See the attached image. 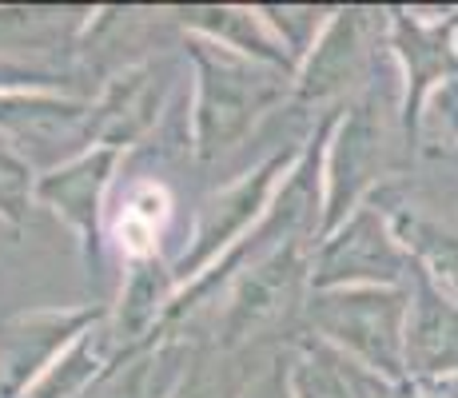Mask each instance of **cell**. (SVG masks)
Listing matches in <instances>:
<instances>
[{"mask_svg":"<svg viewBox=\"0 0 458 398\" xmlns=\"http://www.w3.org/2000/svg\"><path fill=\"white\" fill-rule=\"evenodd\" d=\"M299 152H303V148H299ZM299 152H276L271 159H263L255 172H248L240 183H232L224 196L211 203L204 224H199L196 243H191V251L172 267L175 287L204 279V271L219 267V263L235 251V247H232L235 239L243 243V239H248L255 227L263 224V216H267V207H271V199H276L279 183H284L287 172L295 167Z\"/></svg>","mask_w":458,"mask_h":398,"instance_id":"obj_7","label":"cell"},{"mask_svg":"<svg viewBox=\"0 0 458 398\" xmlns=\"http://www.w3.org/2000/svg\"><path fill=\"white\" fill-rule=\"evenodd\" d=\"M112 148H88L68 164L52 167L48 175L37 180V199H44L96 255V239H100V196L108 188V175L116 167Z\"/></svg>","mask_w":458,"mask_h":398,"instance_id":"obj_11","label":"cell"},{"mask_svg":"<svg viewBox=\"0 0 458 398\" xmlns=\"http://www.w3.org/2000/svg\"><path fill=\"white\" fill-rule=\"evenodd\" d=\"M156 116V80L152 68H131L104 92L100 104H92L88 116V140H96V148H112L120 152L124 144L140 136Z\"/></svg>","mask_w":458,"mask_h":398,"instance_id":"obj_13","label":"cell"},{"mask_svg":"<svg viewBox=\"0 0 458 398\" xmlns=\"http://www.w3.org/2000/svg\"><path fill=\"white\" fill-rule=\"evenodd\" d=\"M32 196H37V180H32L29 156L0 131V216L8 224H21Z\"/></svg>","mask_w":458,"mask_h":398,"instance_id":"obj_18","label":"cell"},{"mask_svg":"<svg viewBox=\"0 0 458 398\" xmlns=\"http://www.w3.org/2000/svg\"><path fill=\"white\" fill-rule=\"evenodd\" d=\"M367 8H339L319 29V40L303 56L295 72V100L323 104L347 92V84L367 64V29H371Z\"/></svg>","mask_w":458,"mask_h":398,"instance_id":"obj_9","label":"cell"},{"mask_svg":"<svg viewBox=\"0 0 458 398\" xmlns=\"http://www.w3.org/2000/svg\"><path fill=\"white\" fill-rule=\"evenodd\" d=\"M287 386L292 398H359L347 375L339 370V355L323 343L303 347L287 367Z\"/></svg>","mask_w":458,"mask_h":398,"instance_id":"obj_17","label":"cell"},{"mask_svg":"<svg viewBox=\"0 0 458 398\" xmlns=\"http://www.w3.org/2000/svg\"><path fill=\"white\" fill-rule=\"evenodd\" d=\"M188 52L196 60V156L216 159L219 152L243 140V131L255 116L271 108L287 92V72L267 68L259 60H248L240 52L224 48L216 40H188Z\"/></svg>","mask_w":458,"mask_h":398,"instance_id":"obj_2","label":"cell"},{"mask_svg":"<svg viewBox=\"0 0 458 398\" xmlns=\"http://www.w3.org/2000/svg\"><path fill=\"white\" fill-rule=\"evenodd\" d=\"M407 275H415V259L394 232V219H386L375 203H363L347 224L315 239L311 291L407 287Z\"/></svg>","mask_w":458,"mask_h":398,"instance_id":"obj_4","label":"cell"},{"mask_svg":"<svg viewBox=\"0 0 458 398\" xmlns=\"http://www.w3.org/2000/svg\"><path fill=\"white\" fill-rule=\"evenodd\" d=\"M175 303V275L160 267L156 259H144L131 271V283L124 291V307H120V326L124 334H148L152 326L167 323V311Z\"/></svg>","mask_w":458,"mask_h":398,"instance_id":"obj_14","label":"cell"},{"mask_svg":"<svg viewBox=\"0 0 458 398\" xmlns=\"http://www.w3.org/2000/svg\"><path fill=\"white\" fill-rule=\"evenodd\" d=\"M303 287H311V251H307L303 235H295L276 243L235 283L232 303L219 323V351L235 355L251 339H259L267 326H276L299 303Z\"/></svg>","mask_w":458,"mask_h":398,"instance_id":"obj_6","label":"cell"},{"mask_svg":"<svg viewBox=\"0 0 458 398\" xmlns=\"http://www.w3.org/2000/svg\"><path fill=\"white\" fill-rule=\"evenodd\" d=\"M407 315L411 287H339L311 291L303 318L323 347L339 359H355L363 370L391 386H411L407 378Z\"/></svg>","mask_w":458,"mask_h":398,"instance_id":"obj_1","label":"cell"},{"mask_svg":"<svg viewBox=\"0 0 458 398\" xmlns=\"http://www.w3.org/2000/svg\"><path fill=\"white\" fill-rule=\"evenodd\" d=\"M104 359H108V351H104V334L92 326V331H84L64 355L44 370L24 398H76L96 375H100Z\"/></svg>","mask_w":458,"mask_h":398,"instance_id":"obj_15","label":"cell"},{"mask_svg":"<svg viewBox=\"0 0 458 398\" xmlns=\"http://www.w3.org/2000/svg\"><path fill=\"white\" fill-rule=\"evenodd\" d=\"M446 375H458V299L415 267L407 315V378L430 383Z\"/></svg>","mask_w":458,"mask_h":398,"instance_id":"obj_10","label":"cell"},{"mask_svg":"<svg viewBox=\"0 0 458 398\" xmlns=\"http://www.w3.org/2000/svg\"><path fill=\"white\" fill-rule=\"evenodd\" d=\"M219 362H196L188 378L180 383V391L172 398H240L248 391V378L243 375H232V370H216Z\"/></svg>","mask_w":458,"mask_h":398,"instance_id":"obj_19","label":"cell"},{"mask_svg":"<svg viewBox=\"0 0 458 398\" xmlns=\"http://www.w3.org/2000/svg\"><path fill=\"white\" fill-rule=\"evenodd\" d=\"M403 247L411 251L415 267L427 275L430 283L458 299V235L443 232V227L427 224V219H407V224H394Z\"/></svg>","mask_w":458,"mask_h":398,"instance_id":"obj_16","label":"cell"},{"mask_svg":"<svg viewBox=\"0 0 458 398\" xmlns=\"http://www.w3.org/2000/svg\"><path fill=\"white\" fill-rule=\"evenodd\" d=\"M411 386L422 391V398H458V375L430 378V383H411Z\"/></svg>","mask_w":458,"mask_h":398,"instance_id":"obj_21","label":"cell"},{"mask_svg":"<svg viewBox=\"0 0 458 398\" xmlns=\"http://www.w3.org/2000/svg\"><path fill=\"white\" fill-rule=\"evenodd\" d=\"M386 44H391L403 72V100H399L403 144L419 148V120L427 100L443 84L458 80V13L438 16V21H422L419 13L391 8Z\"/></svg>","mask_w":458,"mask_h":398,"instance_id":"obj_5","label":"cell"},{"mask_svg":"<svg viewBox=\"0 0 458 398\" xmlns=\"http://www.w3.org/2000/svg\"><path fill=\"white\" fill-rule=\"evenodd\" d=\"M240 398H292V386H287V370H284V362H276V367H271L267 375L251 378L248 391H243Z\"/></svg>","mask_w":458,"mask_h":398,"instance_id":"obj_20","label":"cell"},{"mask_svg":"<svg viewBox=\"0 0 458 398\" xmlns=\"http://www.w3.org/2000/svg\"><path fill=\"white\" fill-rule=\"evenodd\" d=\"M183 21L191 24V29L204 32V40H216L224 44V48L240 52V56L248 60H259V64L267 68H279V72H287L295 80L299 64L295 56L287 52V44L271 32V24L259 16V8H227V4H191V8H180Z\"/></svg>","mask_w":458,"mask_h":398,"instance_id":"obj_12","label":"cell"},{"mask_svg":"<svg viewBox=\"0 0 458 398\" xmlns=\"http://www.w3.org/2000/svg\"><path fill=\"white\" fill-rule=\"evenodd\" d=\"M104 318L100 307L24 311L0 323V398H24L84 331Z\"/></svg>","mask_w":458,"mask_h":398,"instance_id":"obj_8","label":"cell"},{"mask_svg":"<svg viewBox=\"0 0 458 398\" xmlns=\"http://www.w3.org/2000/svg\"><path fill=\"white\" fill-rule=\"evenodd\" d=\"M391 136L394 120L378 92H363L339 108L323 152V216L315 239L347 224L367 203L375 183L391 172Z\"/></svg>","mask_w":458,"mask_h":398,"instance_id":"obj_3","label":"cell"}]
</instances>
